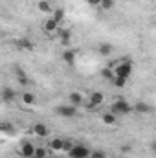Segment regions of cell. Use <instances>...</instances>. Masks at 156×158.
<instances>
[{"label": "cell", "instance_id": "cell-1", "mask_svg": "<svg viewBox=\"0 0 156 158\" xmlns=\"http://www.w3.org/2000/svg\"><path fill=\"white\" fill-rule=\"evenodd\" d=\"M114 77H125L129 79L132 74V63L130 61H117V64L112 68Z\"/></svg>", "mask_w": 156, "mask_h": 158}, {"label": "cell", "instance_id": "cell-2", "mask_svg": "<svg viewBox=\"0 0 156 158\" xmlns=\"http://www.w3.org/2000/svg\"><path fill=\"white\" fill-rule=\"evenodd\" d=\"M130 110H132V105H130L129 101H125V99H117V101H114V103L110 105V112H112L114 116L129 114Z\"/></svg>", "mask_w": 156, "mask_h": 158}, {"label": "cell", "instance_id": "cell-3", "mask_svg": "<svg viewBox=\"0 0 156 158\" xmlns=\"http://www.w3.org/2000/svg\"><path fill=\"white\" fill-rule=\"evenodd\" d=\"M88 155H90V149L84 147V145H74L68 151V156L70 158H88Z\"/></svg>", "mask_w": 156, "mask_h": 158}, {"label": "cell", "instance_id": "cell-4", "mask_svg": "<svg viewBox=\"0 0 156 158\" xmlns=\"http://www.w3.org/2000/svg\"><path fill=\"white\" fill-rule=\"evenodd\" d=\"M57 114L59 116H64V118H74L76 114H77V107H74V105H59L57 107Z\"/></svg>", "mask_w": 156, "mask_h": 158}, {"label": "cell", "instance_id": "cell-5", "mask_svg": "<svg viewBox=\"0 0 156 158\" xmlns=\"http://www.w3.org/2000/svg\"><path fill=\"white\" fill-rule=\"evenodd\" d=\"M33 155H35V145L31 142H22L20 143V156L31 158Z\"/></svg>", "mask_w": 156, "mask_h": 158}, {"label": "cell", "instance_id": "cell-6", "mask_svg": "<svg viewBox=\"0 0 156 158\" xmlns=\"http://www.w3.org/2000/svg\"><path fill=\"white\" fill-rule=\"evenodd\" d=\"M17 48H18L20 52H31L35 46H33V42H31L30 39H26V37H24V39L17 40Z\"/></svg>", "mask_w": 156, "mask_h": 158}, {"label": "cell", "instance_id": "cell-7", "mask_svg": "<svg viewBox=\"0 0 156 158\" xmlns=\"http://www.w3.org/2000/svg\"><path fill=\"white\" fill-rule=\"evenodd\" d=\"M68 103L74 105V107L83 105V94H81V92H70V94H68Z\"/></svg>", "mask_w": 156, "mask_h": 158}, {"label": "cell", "instance_id": "cell-8", "mask_svg": "<svg viewBox=\"0 0 156 158\" xmlns=\"http://www.w3.org/2000/svg\"><path fill=\"white\" fill-rule=\"evenodd\" d=\"M33 134L39 136V138H46L48 136V127L44 123H35L33 125Z\"/></svg>", "mask_w": 156, "mask_h": 158}, {"label": "cell", "instance_id": "cell-9", "mask_svg": "<svg viewBox=\"0 0 156 158\" xmlns=\"http://www.w3.org/2000/svg\"><path fill=\"white\" fill-rule=\"evenodd\" d=\"M63 61H64L66 64L74 66V64H76V52H74V50H64V52H63Z\"/></svg>", "mask_w": 156, "mask_h": 158}, {"label": "cell", "instance_id": "cell-10", "mask_svg": "<svg viewBox=\"0 0 156 158\" xmlns=\"http://www.w3.org/2000/svg\"><path fill=\"white\" fill-rule=\"evenodd\" d=\"M57 28H59V24H57L53 19H48V20L44 22V31L50 33V35H53V33L57 31Z\"/></svg>", "mask_w": 156, "mask_h": 158}, {"label": "cell", "instance_id": "cell-11", "mask_svg": "<svg viewBox=\"0 0 156 158\" xmlns=\"http://www.w3.org/2000/svg\"><path fill=\"white\" fill-rule=\"evenodd\" d=\"M112 50H114V46H112L110 42H103V44H99V48H97V52H99L103 57L112 55Z\"/></svg>", "mask_w": 156, "mask_h": 158}, {"label": "cell", "instance_id": "cell-12", "mask_svg": "<svg viewBox=\"0 0 156 158\" xmlns=\"http://www.w3.org/2000/svg\"><path fill=\"white\" fill-rule=\"evenodd\" d=\"M2 99L4 101H13L15 98H17V92L13 90V88H9V86H6V88H2Z\"/></svg>", "mask_w": 156, "mask_h": 158}, {"label": "cell", "instance_id": "cell-13", "mask_svg": "<svg viewBox=\"0 0 156 158\" xmlns=\"http://www.w3.org/2000/svg\"><path fill=\"white\" fill-rule=\"evenodd\" d=\"M103 101H105V94H103V92H92V94H90V103H92V105L99 107Z\"/></svg>", "mask_w": 156, "mask_h": 158}, {"label": "cell", "instance_id": "cell-14", "mask_svg": "<svg viewBox=\"0 0 156 158\" xmlns=\"http://www.w3.org/2000/svg\"><path fill=\"white\" fill-rule=\"evenodd\" d=\"M132 110H136L138 114H147V112H151V107H149L147 103H143V101H138V103L132 107Z\"/></svg>", "mask_w": 156, "mask_h": 158}, {"label": "cell", "instance_id": "cell-15", "mask_svg": "<svg viewBox=\"0 0 156 158\" xmlns=\"http://www.w3.org/2000/svg\"><path fill=\"white\" fill-rule=\"evenodd\" d=\"M59 37H61V44L63 46H68L70 44V39H72V31L70 30H61L59 31Z\"/></svg>", "mask_w": 156, "mask_h": 158}, {"label": "cell", "instance_id": "cell-16", "mask_svg": "<svg viewBox=\"0 0 156 158\" xmlns=\"http://www.w3.org/2000/svg\"><path fill=\"white\" fill-rule=\"evenodd\" d=\"M20 98H22V103L24 105H35V101H37L35 94H31V92H24Z\"/></svg>", "mask_w": 156, "mask_h": 158}, {"label": "cell", "instance_id": "cell-17", "mask_svg": "<svg viewBox=\"0 0 156 158\" xmlns=\"http://www.w3.org/2000/svg\"><path fill=\"white\" fill-rule=\"evenodd\" d=\"M37 7H39V11H42V13H51V11H53V7H51V4H50L48 0H39V4H37Z\"/></svg>", "mask_w": 156, "mask_h": 158}, {"label": "cell", "instance_id": "cell-18", "mask_svg": "<svg viewBox=\"0 0 156 158\" xmlns=\"http://www.w3.org/2000/svg\"><path fill=\"white\" fill-rule=\"evenodd\" d=\"M51 19H53L57 24H61V22L64 20V9H53V11H51Z\"/></svg>", "mask_w": 156, "mask_h": 158}, {"label": "cell", "instance_id": "cell-19", "mask_svg": "<svg viewBox=\"0 0 156 158\" xmlns=\"http://www.w3.org/2000/svg\"><path fill=\"white\" fill-rule=\"evenodd\" d=\"M50 149L53 151H63V138H53L50 142Z\"/></svg>", "mask_w": 156, "mask_h": 158}, {"label": "cell", "instance_id": "cell-20", "mask_svg": "<svg viewBox=\"0 0 156 158\" xmlns=\"http://www.w3.org/2000/svg\"><path fill=\"white\" fill-rule=\"evenodd\" d=\"M15 72H17V81H18L20 85H28V76H26V74H24L20 68H17Z\"/></svg>", "mask_w": 156, "mask_h": 158}, {"label": "cell", "instance_id": "cell-21", "mask_svg": "<svg viewBox=\"0 0 156 158\" xmlns=\"http://www.w3.org/2000/svg\"><path fill=\"white\" fill-rule=\"evenodd\" d=\"M103 123H105V125H114V123H116V116H114L112 112L103 114Z\"/></svg>", "mask_w": 156, "mask_h": 158}, {"label": "cell", "instance_id": "cell-22", "mask_svg": "<svg viewBox=\"0 0 156 158\" xmlns=\"http://www.w3.org/2000/svg\"><path fill=\"white\" fill-rule=\"evenodd\" d=\"M112 85H114L116 88H123V86H127V79L125 77H114L112 79Z\"/></svg>", "mask_w": 156, "mask_h": 158}, {"label": "cell", "instance_id": "cell-23", "mask_svg": "<svg viewBox=\"0 0 156 158\" xmlns=\"http://www.w3.org/2000/svg\"><path fill=\"white\" fill-rule=\"evenodd\" d=\"M88 158H107V155H105V151L97 149V151H90V155H88Z\"/></svg>", "mask_w": 156, "mask_h": 158}, {"label": "cell", "instance_id": "cell-24", "mask_svg": "<svg viewBox=\"0 0 156 158\" xmlns=\"http://www.w3.org/2000/svg\"><path fill=\"white\" fill-rule=\"evenodd\" d=\"M46 155H48V151H46L44 147H35V155H33V156H39V158H46Z\"/></svg>", "mask_w": 156, "mask_h": 158}, {"label": "cell", "instance_id": "cell-25", "mask_svg": "<svg viewBox=\"0 0 156 158\" xmlns=\"http://www.w3.org/2000/svg\"><path fill=\"white\" fill-rule=\"evenodd\" d=\"M99 6H101L103 9H112V6H114V0H101V2H99Z\"/></svg>", "mask_w": 156, "mask_h": 158}, {"label": "cell", "instance_id": "cell-26", "mask_svg": "<svg viewBox=\"0 0 156 158\" xmlns=\"http://www.w3.org/2000/svg\"><path fill=\"white\" fill-rule=\"evenodd\" d=\"M101 74H103V77H105V79H110V81L114 79V72H112L110 68H103V72H101Z\"/></svg>", "mask_w": 156, "mask_h": 158}, {"label": "cell", "instance_id": "cell-27", "mask_svg": "<svg viewBox=\"0 0 156 158\" xmlns=\"http://www.w3.org/2000/svg\"><path fill=\"white\" fill-rule=\"evenodd\" d=\"M72 147H74L72 140H63V151H66V153H68V151H70Z\"/></svg>", "mask_w": 156, "mask_h": 158}, {"label": "cell", "instance_id": "cell-28", "mask_svg": "<svg viewBox=\"0 0 156 158\" xmlns=\"http://www.w3.org/2000/svg\"><path fill=\"white\" fill-rule=\"evenodd\" d=\"M86 110H90V112H96V110H97V107H96V105H92V103L88 101V103H86Z\"/></svg>", "mask_w": 156, "mask_h": 158}, {"label": "cell", "instance_id": "cell-29", "mask_svg": "<svg viewBox=\"0 0 156 158\" xmlns=\"http://www.w3.org/2000/svg\"><path fill=\"white\" fill-rule=\"evenodd\" d=\"M86 2H88L90 6H99V2H101V0H86Z\"/></svg>", "mask_w": 156, "mask_h": 158}, {"label": "cell", "instance_id": "cell-30", "mask_svg": "<svg viewBox=\"0 0 156 158\" xmlns=\"http://www.w3.org/2000/svg\"><path fill=\"white\" fill-rule=\"evenodd\" d=\"M31 158H39V156H31Z\"/></svg>", "mask_w": 156, "mask_h": 158}, {"label": "cell", "instance_id": "cell-31", "mask_svg": "<svg viewBox=\"0 0 156 158\" xmlns=\"http://www.w3.org/2000/svg\"><path fill=\"white\" fill-rule=\"evenodd\" d=\"M84 2H86V0H84Z\"/></svg>", "mask_w": 156, "mask_h": 158}, {"label": "cell", "instance_id": "cell-32", "mask_svg": "<svg viewBox=\"0 0 156 158\" xmlns=\"http://www.w3.org/2000/svg\"><path fill=\"white\" fill-rule=\"evenodd\" d=\"M0 33H2V31H0Z\"/></svg>", "mask_w": 156, "mask_h": 158}]
</instances>
